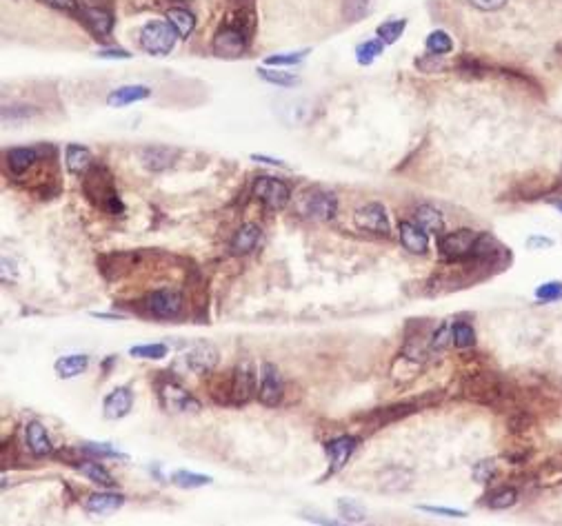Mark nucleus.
<instances>
[{"label": "nucleus", "instance_id": "79ce46f5", "mask_svg": "<svg viewBox=\"0 0 562 526\" xmlns=\"http://www.w3.org/2000/svg\"><path fill=\"white\" fill-rule=\"evenodd\" d=\"M560 295H562V283H547V285H540L536 289V297L538 300H544V302L558 300Z\"/></svg>", "mask_w": 562, "mask_h": 526}, {"label": "nucleus", "instance_id": "9b49d317", "mask_svg": "<svg viewBox=\"0 0 562 526\" xmlns=\"http://www.w3.org/2000/svg\"><path fill=\"white\" fill-rule=\"evenodd\" d=\"M354 222L360 231H369V234H376V236H387L389 234V220H387V212H384V207L378 204V202H369L364 207H360L356 216H354Z\"/></svg>", "mask_w": 562, "mask_h": 526}, {"label": "nucleus", "instance_id": "cd10ccee", "mask_svg": "<svg viewBox=\"0 0 562 526\" xmlns=\"http://www.w3.org/2000/svg\"><path fill=\"white\" fill-rule=\"evenodd\" d=\"M416 222H418V226H423L425 231H431V234H441L445 229L443 214L429 204H423V207L416 209Z\"/></svg>", "mask_w": 562, "mask_h": 526}, {"label": "nucleus", "instance_id": "de8ad7c7", "mask_svg": "<svg viewBox=\"0 0 562 526\" xmlns=\"http://www.w3.org/2000/svg\"><path fill=\"white\" fill-rule=\"evenodd\" d=\"M40 3H45L47 7H54L58 11H76L78 9L76 0H40Z\"/></svg>", "mask_w": 562, "mask_h": 526}, {"label": "nucleus", "instance_id": "4be33fe9", "mask_svg": "<svg viewBox=\"0 0 562 526\" xmlns=\"http://www.w3.org/2000/svg\"><path fill=\"white\" fill-rule=\"evenodd\" d=\"M25 440H27V449L36 458H45V455L51 453V440L47 435V429L40 422H36V420H31L25 427Z\"/></svg>", "mask_w": 562, "mask_h": 526}, {"label": "nucleus", "instance_id": "58836bf2", "mask_svg": "<svg viewBox=\"0 0 562 526\" xmlns=\"http://www.w3.org/2000/svg\"><path fill=\"white\" fill-rule=\"evenodd\" d=\"M338 513L347 522H364V517H367L364 508L360 504H356L354 500H340L338 502Z\"/></svg>", "mask_w": 562, "mask_h": 526}, {"label": "nucleus", "instance_id": "1a4fd4ad", "mask_svg": "<svg viewBox=\"0 0 562 526\" xmlns=\"http://www.w3.org/2000/svg\"><path fill=\"white\" fill-rule=\"evenodd\" d=\"M158 398H161V405L169 413H196L200 411V402L185 391L178 382H167L158 389Z\"/></svg>", "mask_w": 562, "mask_h": 526}, {"label": "nucleus", "instance_id": "a211bd4d", "mask_svg": "<svg viewBox=\"0 0 562 526\" xmlns=\"http://www.w3.org/2000/svg\"><path fill=\"white\" fill-rule=\"evenodd\" d=\"M400 242H402V247L416 256H425L429 247L427 231L414 222H400Z\"/></svg>", "mask_w": 562, "mask_h": 526}, {"label": "nucleus", "instance_id": "473e14b6", "mask_svg": "<svg viewBox=\"0 0 562 526\" xmlns=\"http://www.w3.org/2000/svg\"><path fill=\"white\" fill-rule=\"evenodd\" d=\"M129 354L134 358H140V360H163L167 356V344H140V346H131Z\"/></svg>", "mask_w": 562, "mask_h": 526}, {"label": "nucleus", "instance_id": "7c9ffc66", "mask_svg": "<svg viewBox=\"0 0 562 526\" xmlns=\"http://www.w3.org/2000/svg\"><path fill=\"white\" fill-rule=\"evenodd\" d=\"M451 49H453V40L449 38V33L447 31H433L429 33V38H427V51L433 56H445V54H451Z\"/></svg>", "mask_w": 562, "mask_h": 526}, {"label": "nucleus", "instance_id": "6e6552de", "mask_svg": "<svg viewBox=\"0 0 562 526\" xmlns=\"http://www.w3.org/2000/svg\"><path fill=\"white\" fill-rule=\"evenodd\" d=\"M145 309L161 320L178 318L183 311V295L175 289H158L145 297Z\"/></svg>", "mask_w": 562, "mask_h": 526}, {"label": "nucleus", "instance_id": "8fccbe9b", "mask_svg": "<svg viewBox=\"0 0 562 526\" xmlns=\"http://www.w3.org/2000/svg\"><path fill=\"white\" fill-rule=\"evenodd\" d=\"M252 160H258V163H265V165H271V167H285L283 160H276V158H269V155H262V153H254Z\"/></svg>", "mask_w": 562, "mask_h": 526}, {"label": "nucleus", "instance_id": "a18cd8bd", "mask_svg": "<svg viewBox=\"0 0 562 526\" xmlns=\"http://www.w3.org/2000/svg\"><path fill=\"white\" fill-rule=\"evenodd\" d=\"M451 336H449V329L447 327H441L436 333H433V338H431V349L433 351H443L447 344H449Z\"/></svg>", "mask_w": 562, "mask_h": 526}, {"label": "nucleus", "instance_id": "423d86ee", "mask_svg": "<svg viewBox=\"0 0 562 526\" xmlns=\"http://www.w3.org/2000/svg\"><path fill=\"white\" fill-rule=\"evenodd\" d=\"M254 196L267 209H271V212H280V209L287 207L291 198V189L285 180L271 178V175H260L254 182Z\"/></svg>", "mask_w": 562, "mask_h": 526}, {"label": "nucleus", "instance_id": "7ed1b4c3", "mask_svg": "<svg viewBox=\"0 0 562 526\" xmlns=\"http://www.w3.org/2000/svg\"><path fill=\"white\" fill-rule=\"evenodd\" d=\"M175 31L169 23H147L140 31V47H143L147 54L151 56H167L175 45Z\"/></svg>", "mask_w": 562, "mask_h": 526}, {"label": "nucleus", "instance_id": "3c124183", "mask_svg": "<svg viewBox=\"0 0 562 526\" xmlns=\"http://www.w3.org/2000/svg\"><path fill=\"white\" fill-rule=\"evenodd\" d=\"M553 240L549 238H529L526 240V247H551Z\"/></svg>", "mask_w": 562, "mask_h": 526}, {"label": "nucleus", "instance_id": "4c0bfd02", "mask_svg": "<svg viewBox=\"0 0 562 526\" xmlns=\"http://www.w3.org/2000/svg\"><path fill=\"white\" fill-rule=\"evenodd\" d=\"M258 74L262 80H267L271 84H278V87H296L298 82V76L293 74H285V72H274V69H258Z\"/></svg>", "mask_w": 562, "mask_h": 526}, {"label": "nucleus", "instance_id": "f704fd0d", "mask_svg": "<svg viewBox=\"0 0 562 526\" xmlns=\"http://www.w3.org/2000/svg\"><path fill=\"white\" fill-rule=\"evenodd\" d=\"M407 27V21L402 18V21H391V23H384L378 27V38L384 43V45H394L400 36H402V31H405Z\"/></svg>", "mask_w": 562, "mask_h": 526}, {"label": "nucleus", "instance_id": "2eb2a0df", "mask_svg": "<svg viewBox=\"0 0 562 526\" xmlns=\"http://www.w3.org/2000/svg\"><path fill=\"white\" fill-rule=\"evenodd\" d=\"M134 407V393L129 387H118L114 389L107 398L102 402V415L107 420H120L129 415Z\"/></svg>", "mask_w": 562, "mask_h": 526}, {"label": "nucleus", "instance_id": "49530a36", "mask_svg": "<svg viewBox=\"0 0 562 526\" xmlns=\"http://www.w3.org/2000/svg\"><path fill=\"white\" fill-rule=\"evenodd\" d=\"M420 511H427L433 515H447V517H465V511H455V508H445V506H420Z\"/></svg>", "mask_w": 562, "mask_h": 526}, {"label": "nucleus", "instance_id": "e433bc0d", "mask_svg": "<svg viewBox=\"0 0 562 526\" xmlns=\"http://www.w3.org/2000/svg\"><path fill=\"white\" fill-rule=\"evenodd\" d=\"M369 7H372V0H345V7H342L345 18L356 23L369 13Z\"/></svg>", "mask_w": 562, "mask_h": 526}, {"label": "nucleus", "instance_id": "c9c22d12", "mask_svg": "<svg viewBox=\"0 0 562 526\" xmlns=\"http://www.w3.org/2000/svg\"><path fill=\"white\" fill-rule=\"evenodd\" d=\"M518 500V493H516V488H500L496 491V493H491L489 495V508H494V511H502V508H509V506H514Z\"/></svg>", "mask_w": 562, "mask_h": 526}, {"label": "nucleus", "instance_id": "5701e85b", "mask_svg": "<svg viewBox=\"0 0 562 526\" xmlns=\"http://www.w3.org/2000/svg\"><path fill=\"white\" fill-rule=\"evenodd\" d=\"M411 471L400 469V466H391L380 476V488L387 491V493H400V491H407L411 486Z\"/></svg>", "mask_w": 562, "mask_h": 526}, {"label": "nucleus", "instance_id": "dca6fc26", "mask_svg": "<svg viewBox=\"0 0 562 526\" xmlns=\"http://www.w3.org/2000/svg\"><path fill=\"white\" fill-rule=\"evenodd\" d=\"M138 155H140V163H143L149 171H165L175 163V158L180 155V151L171 149V147H163V145H153V147L140 149Z\"/></svg>", "mask_w": 562, "mask_h": 526}, {"label": "nucleus", "instance_id": "ddd939ff", "mask_svg": "<svg viewBox=\"0 0 562 526\" xmlns=\"http://www.w3.org/2000/svg\"><path fill=\"white\" fill-rule=\"evenodd\" d=\"M256 393V373L252 362H240L232 373V402L234 405H247Z\"/></svg>", "mask_w": 562, "mask_h": 526}, {"label": "nucleus", "instance_id": "393cba45", "mask_svg": "<svg viewBox=\"0 0 562 526\" xmlns=\"http://www.w3.org/2000/svg\"><path fill=\"white\" fill-rule=\"evenodd\" d=\"M67 169L76 173V175H82L87 173L92 167H94V155L87 147H80V145H69L67 147Z\"/></svg>", "mask_w": 562, "mask_h": 526}, {"label": "nucleus", "instance_id": "f257e3e1", "mask_svg": "<svg viewBox=\"0 0 562 526\" xmlns=\"http://www.w3.org/2000/svg\"><path fill=\"white\" fill-rule=\"evenodd\" d=\"M82 189H85V196L90 198V202H94L98 209H102L104 214L118 216L122 212V202H120L118 191L114 187V178L104 167L94 165L90 171H87Z\"/></svg>", "mask_w": 562, "mask_h": 526}, {"label": "nucleus", "instance_id": "f8f14e48", "mask_svg": "<svg viewBox=\"0 0 562 526\" xmlns=\"http://www.w3.org/2000/svg\"><path fill=\"white\" fill-rule=\"evenodd\" d=\"M283 393H285L283 376H280L278 366L267 362L265 366H262V380H260V389H258V400L265 407H278L280 400H283Z\"/></svg>", "mask_w": 562, "mask_h": 526}, {"label": "nucleus", "instance_id": "a878e982", "mask_svg": "<svg viewBox=\"0 0 562 526\" xmlns=\"http://www.w3.org/2000/svg\"><path fill=\"white\" fill-rule=\"evenodd\" d=\"M82 21L100 38L107 36V33L112 31V27H114V16L109 11H104V9H92V7L82 9Z\"/></svg>", "mask_w": 562, "mask_h": 526}, {"label": "nucleus", "instance_id": "a19ab883", "mask_svg": "<svg viewBox=\"0 0 562 526\" xmlns=\"http://www.w3.org/2000/svg\"><path fill=\"white\" fill-rule=\"evenodd\" d=\"M305 56H307V49H303V51H293V54H276V56H269V58L265 60V65H269V67L298 65V62H303Z\"/></svg>", "mask_w": 562, "mask_h": 526}, {"label": "nucleus", "instance_id": "39448f33", "mask_svg": "<svg viewBox=\"0 0 562 526\" xmlns=\"http://www.w3.org/2000/svg\"><path fill=\"white\" fill-rule=\"evenodd\" d=\"M298 212H301L309 220L325 222V220L336 218V214H338V198L333 194H329V191L313 189V191H309V194L303 196L301 204H298Z\"/></svg>", "mask_w": 562, "mask_h": 526}, {"label": "nucleus", "instance_id": "4468645a", "mask_svg": "<svg viewBox=\"0 0 562 526\" xmlns=\"http://www.w3.org/2000/svg\"><path fill=\"white\" fill-rule=\"evenodd\" d=\"M356 446H358V437H354V435H340V437H336V440H331L327 444L329 471L331 473H338L349 462L351 455H354Z\"/></svg>", "mask_w": 562, "mask_h": 526}, {"label": "nucleus", "instance_id": "09e8293b", "mask_svg": "<svg viewBox=\"0 0 562 526\" xmlns=\"http://www.w3.org/2000/svg\"><path fill=\"white\" fill-rule=\"evenodd\" d=\"M98 56L100 58H120V60H129V51L125 49H100L98 51Z\"/></svg>", "mask_w": 562, "mask_h": 526}, {"label": "nucleus", "instance_id": "72a5a7b5", "mask_svg": "<svg viewBox=\"0 0 562 526\" xmlns=\"http://www.w3.org/2000/svg\"><path fill=\"white\" fill-rule=\"evenodd\" d=\"M382 49H384V43L378 38V40H367L362 45L356 47V56H358V62L360 65H372L376 60V56L382 54Z\"/></svg>", "mask_w": 562, "mask_h": 526}, {"label": "nucleus", "instance_id": "20e7f679", "mask_svg": "<svg viewBox=\"0 0 562 526\" xmlns=\"http://www.w3.org/2000/svg\"><path fill=\"white\" fill-rule=\"evenodd\" d=\"M480 240V234L471 231V229H458L453 234H443L438 238V249L441 253L453 262H463L473 258V249Z\"/></svg>", "mask_w": 562, "mask_h": 526}, {"label": "nucleus", "instance_id": "0eeeda50", "mask_svg": "<svg viewBox=\"0 0 562 526\" xmlns=\"http://www.w3.org/2000/svg\"><path fill=\"white\" fill-rule=\"evenodd\" d=\"M465 393L469 400H476L480 405H487V407H494L500 402V398L504 395L502 393V384L496 376L491 373H480V376H473L465 382Z\"/></svg>", "mask_w": 562, "mask_h": 526}, {"label": "nucleus", "instance_id": "f3484780", "mask_svg": "<svg viewBox=\"0 0 562 526\" xmlns=\"http://www.w3.org/2000/svg\"><path fill=\"white\" fill-rule=\"evenodd\" d=\"M45 155V149L40 147H16L7 151V165L13 175H23L36 165L40 158Z\"/></svg>", "mask_w": 562, "mask_h": 526}, {"label": "nucleus", "instance_id": "bb28decb", "mask_svg": "<svg viewBox=\"0 0 562 526\" xmlns=\"http://www.w3.org/2000/svg\"><path fill=\"white\" fill-rule=\"evenodd\" d=\"M76 469H78L80 476H85L87 480L94 482V484L107 486V488L116 486V480H114V476H112V473H109L107 469H104L100 462H80Z\"/></svg>", "mask_w": 562, "mask_h": 526}, {"label": "nucleus", "instance_id": "6ab92c4d", "mask_svg": "<svg viewBox=\"0 0 562 526\" xmlns=\"http://www.w3.org/2000/svg\"><path fill=\"white\" fill-rule=\"evenodd\" d=\"M125 504V498L120 493H112V491H102V493H94L87 498L85 508L94 515H112L118 508Z\"/></svg>", "mask_w": 562, "mask_h": 526}, {"label": "nucleus", "instance_id": "b1692460", "mask_svg": "<svg viewBox=\"0 0 562 526\" xmlns=\"http://www.w3.org/2000/svg\"><path fill=\"white\" fill-rule=\"evenodd\" d=\"M87 366H90V358L82 356V354H72V356H63L56 360L54 369L58 373V378L63 380H72L80 373L87 371Z\"/></svg>", "mask_w": 562, "mask_h": 526}, {"label": "nucleus", "instance_id": "ea45409f", "mask_svg": "<svg viewBox=\"0 0 562 526\" xmlns=\"http://www.w3.org/2000/svg\"><path fill=\"white\" fill-rule=\"evenodd\" d=\"M82 451L94 455V458H127L125 453H120L116 449H112L109 444H96V442H85Z\"/></svg>", "mask_w": 562, "mask_h": 526}, {"label": "nucleus", "instance_id": "c85d7f7f", "mask_svg": "<svg viewBox=\"0 0 562 526\" xmlns=\"http://www.w3.org/2000/svg\"><path fill=\"white\" fill-rule=\"evenodd\" d=\"M167 21H169V25L175 31H178L180 38H189V33L194 31V27H196V18L187 9H169L167 11Z\"/></svg>", "mask_w": 562, "mask_h": 526}, {"label": "nucleus", "instance_id": "f03ea898", "mask_svg": "<svg viewBox=\"0 0 562 526\" xmlns=\"http://www.w3.org/2000/svg\"><path fill=\"white\" fill-rule=\"evenodd\" d=\"M252 29L254 18L242 21V16H238L236 21H225L214 36V54L220 58H240L249 47Z\"/></svg>", "mask_w": 562, "mask_h": 526}, {"label": "nucleus", "instance_id": "603ef678", "mask_svg": "<svg viewBox=\"0 0 562 526\" xmlns=\"http://www.w3.org/2000/svg\"><path fill=\"white\" fill-rule=\"evenodd\" d=\"M553 207H556V209H558V212L562 214V200H556V202H553Z\"/></svg>", "mask_w": 562, "mask_h": 526}, {"label": "nucleus", "instance_id": "c756f323", "mask_svg": "<svg viewBox=\"0 0 562 526\" xmlns=\"http://www.w3.org/2000/svg\"><path fill=\"white\" fill-rule=\"evenodd\" d=\"M171 482L180 488H200V486L212 484V478L200 476V473H191V471H173Z\"/></svg>", "mask_w": 562, "mask_h": 526}, {"label": "nucleus", "instance_id": "c03bdc74", "mask_svg": "<svg viewBox=\"0 0 562 526\" xmlns=\"http://www.w3.org/2000/svg\"><path fill=\"white\" fill-rule=\"evenodd\" d=\"M507 3H509V0H469V5H473V7L480 9V11H498Z\"/></svg>", "mask_w": 562, "mask_h": 526}, {"label": "nucleus", "instance_id": "37998d69", "mask_svg": "<svg viewBox=\"0 0 562 526\" xmlns=\"http://www.w3.org/2000/svg\"><path fill=\"white\" fill-rule=\"evenodd\" d=\"M494 473H496V462L494 460H482V462H478L476 466H473V480L485 484V482L491 480Z\"/></svg>", "mask_w": 562, "mask_h": 526}, {"label": "nucleus", "instance_id": "aec40b11", "mask_svg": "<svg viewBox=\"0 0 562 526\" xmlns=\"http://www.w3.org/2000/svg\"><path fill=\"white\" fill-rule=\"evenodd\" d=\"M260 226L254 224V222H247V224H242L240 229L234 234L232 238V244H229V249L234 256H247L256 249V244L260 240Z\"/></svg>", "mask_w": 562, "mask_h": 526}, {"label": "nucleus", "instance_id": "412c9836", "mask_svg": "<svg viewBox=\"0 0 562 526\" xmlns=\"http://www.w3.org/2000/svg\"><path fill=\"white\" fill-rule=\"evenodd\" d=\"M149 96H151V89L145 84H125V87H118V89H114L107 96V104L109 107H127V104L140 102Z\"/></svg>", "mask_w": 562, "mask_h": 526}, {"label": "nucleus", "instance_id": "2f4dec72", "mask_svg": "<svg viewBox=\"0 0 562 526\" xmlns=\"http://www.w3.org/2000/svg\"><path fill=\"white\" fill-rule=\"evenodd\" d=\"M451 342L458 349H469L476 344V331H473L467 322H455L451 329Z\"/></svg>", "mask_w": 562, "mask_h": 526}, {"label": "nucleus", "instance_id": "9d476101", "mask_svg": "<svg viewBox=\"0 0 562 526\" xmlns=\"http://www.w3.org/2000/svg\"><path fill=\"white\" fill-rule=\"evenodd\" d=\"M218 360H220L218 349L209 342H196L185 354V362L189 366V371H194L196 376H202V378L214 373V369L218 366Z\"/></svg>", "mask_w": 562, "mask_h": 526}]
</instances>
